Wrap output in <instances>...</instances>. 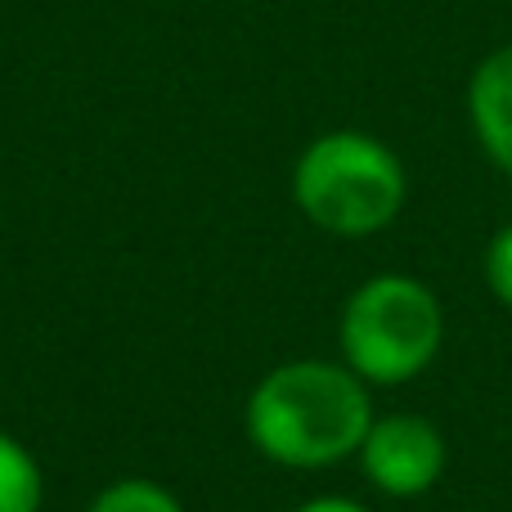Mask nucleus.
Instances as JSON below:
<instances>
[{
  "mask_svg": "<svg viewBox=\"0 0 512 512\" xmlns=\"http://www.w3.org/2000/svg\"><path fill=\"white\" fill-rule=\"evenodd\" d=\"M369 423V382L333 360H288L248 396V436L279 468H333L360 454Z\"/></svg>",
  "mask_w": 512,
  "mask_h": 512,
  "instance_id": "1",
  "label": "nucleus"
},
{
  "mask_svg": "<svg viewBox=\"0 0 512 512\" xmlns=\"http://www.w3.org/2000/svg\"><path fill=\"white\" fill-rule=\"evenodd\" d=\"M292 198L315 230L337 239H369L387 230L409 198L405 162L364 131H328L301 149Z\"/></svg>",
  "mask_w": 512,
  "mask_h": 512,
  "instance_id": "2",
  "label": "nucleus"
},
{
  "mask_svg": "<svg viewBox=\"0 0 512 512\" xmlns=\"http://www.w3.org/2000/svg\"><path fill=\"white\" fill-rule=\"evenodd\" d=\"M342 364L369 387H405L445 346V310L423 279L409 274H373L346 297Z\"/></svg>",
  "mask_w": 512,
  "mask_h": 512,
  "instance_id": "3",
  "label": "nucleus"
},
{
  "mask_svg": "<svg viewBox=\"0 0 512 512\" xmlns=\"http://www.w3.org/2000/svg\"><path fill=\"white\" fill-rule=\"evenodd\" d=\"M450 463L441 427L423 414H382L369 423L360 445V468L373 490L391 499H418L441 481Z\"/></svg>",
  "mask_w": 512,
  "mask_h": 512,
  "instance_id": "4",
  "label": "nucleus"
},
{
  "mask_svg": "<svg viewBox=\"0 0 512 512\" xmlns=\"http://www.w3.org/2000/svg\"><path fill=\"white\" fill-rule=\"evenodd\" d=\"M468 122L486 158L512 176V45L477 63L468 81Z\"/></svg>",
  "mask_w": 512,
  "mask_h": 512,
  "instance_id": "5",
  "label": "nucleus"
},
{
  "mask_svg": "<svg viewBox=\"0 0 512 512\" xmlns=\"http://www.w3.org/2000/svg\"><path fill=\"white\" fill-rule=\"evenodd\" d=\"M41 468L18 436L0 432V512H36L41 508Z\"/></svg>",
  "mask_w": 512,
  "mask_h": 512,
  "instance_id": "6",
  "label": "nucleus"
},
{
  "mask_svg": "<svg viewBox=\"0 0 512 512\" xmlns=\"http://www.w3.org/2000/svg\"><path fill=\"white\" fill-rule=\"evenodd\" d=\"M86 512H185V504L167 486H158V481L126 477V481H113L108 490H99Z\"/></svg>",
  "mask_w": 512,
  "mask_h": 512,
  "instance_id": "7",
  "label": "nucleus"
},
{
  "mask_svg": "<svg viewBox=\"0 0 512 512\" xmlns=\"http://www.w3.org/2000/svg\"><path fill=\"white\" fill-rule=\"evenodd\" d=\"M486 283H490V292H495L499 306L512 310V225H504V230L490 239V248H486Z\"/></svg>",
  "mask_w": 512,
  "mask_h": 512,
  "instance_id": "8",
  "label": "nucleus"
},
{
  "mask_svg": "<svg viewBox=\"0 0 512 512\" xmlns=\"http://www.w3.org/2000/svg\"><path fill=\"white\" fill-rule=\"evenodd\" d=\"M292 512H369V508L355 504V499H342V495H324V499H310V504H301Z\"/></svg>",
  "mask_w": 512,
  "mask_h": 512,
  "instance_id": "9",
  "label": "nucleus"
}]
</instances>
